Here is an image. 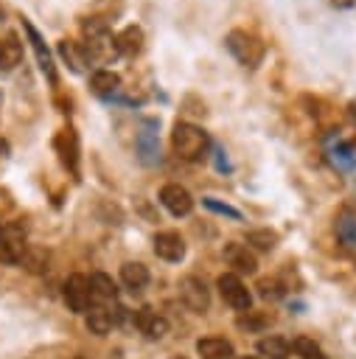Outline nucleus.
I'll return each mask as SVG.
<instances>
[{
  "label": "nucleus",
  "instance_id": "nucleus-32",
  "mask_svg": "<svg viewBox=\"0 0 356 359\" xmlns=\"http://www.w3.org/2000/svg\"><path fill=\"white\" fill-rule=\"evenodd\" d=\"M238 359H263V356H252V353H247V356H238Z\"/></svg>",
  "mask_w": 356,
  "mask_h": 359
},
{
  "label": "nucleus",
  "instance_id": "nucleus-3",
  "mask_svg": "<svg viewBox=\"0 0 356 359\" xmlns=\"http://www.w3.org/2000/svg\"><path fill=\"white\" fill-rule=\"evenodd\" d=\"M25 247H28V241H25L22 224H17V222L0 224V264H8V266L20 264Z\"/></svg>",
  "mask_w": 356,
  "mask_h": 359
},
{
  "label": "nucleus",
  "instance_id": "nucleus-12",
  "mask_svg": "<svg viewBox=\"0 0 356 359\" xmlns=\"http://www.w3.org/2000/svg\"><path fill=\"white\" fill-rule=\"evenodd\" d=\"M62 62L73 70V73H84L87 70V62H90V53H87V45L84 42H76V39H62L56 45Z\"/></svg>",
  "mask_w": 356,
  "mask_h": 359
},
{
  "label": "nucleus",
  "instance_id": "nucleus-31",
  "mask_svg": "<svg viewBox=\"0 0 356 359\" xmlns=\"http://www.w3.org/2000/svg\"><path fill=\"white\" fill-rule=\"evenodd\" d=\"M8 151V146H6V140H0V154H6Z\"/></svg>",
  "mask_w": 356,
  "mask_h": 359
},
{
  "label": "nucleus",
  "instance_id": "nucleus-27",
  "mask_svg": "<svg viewBox=\"0 0 356 359\" xmlns=\"http://www.w3.org/2000/svg\"><path fill=\"white\" fill-rule=\"evenodd\" d=\"M292 351H294L300 359H322L320 345H317L314 339H308V337H297V339L292 342Z\"/></svg>",
  "mask_w": 356,
  "mask_h": 359
},
{
  "label": "nucleus",
  "instance_id": "nucleus-29",
  "mask_svg": "<svg viewBox=\"0 0 356 359\" xmlns=\"http://www.w3.org/2000/svg\"><path fill=\"white\" fill-rule=\"evenodd\" d=\"M213 154H216V168L219 171H230V160H227V151L221 146H213Z\"/></svg>",
  "mask_w": 356,
  "mask_h": 359
},
{
  "label": "nucleus",
  "instance_id": "nucleus-26",
  "mask_svg": "<svg viewBox=\"0 0 356 359\" xmlns=\"http://www.w3.org/2000/svg\"><path fill=\"white\" fill-rule=\"evenodd\" d=\"M28 272H45L48 269V252L42 250V247H25V252H22V261H20Z\"/></svg>",
  "mask_w": 356,
  "mask_h": 359
},
{
  "label": "nucleus",
  "instance_id": "nucleus-18",
  "mask_svg": "<svg viewBox=\"0 0 356 359\" xmlns=\"http://www.w3.org/2000/svg\"><path fill=\"white\" fill-rule=\"evenodd\" d=\"M121 87V76L112 73V70H95L90 76V90L98 95V98H112Z\"/></svg>",
  "mask_w": 356,
  "mask_h": 359
},
{
  "label": "nucleus",
  "instance_id": "nucleus-13",
  "mask_svg": "<svg viewBox=\"0 0 356 359\" xmlns=\"http://www.w3.org/2000/svg\"><path fill=\"white\" fill-rule=\"evenodd\" d=\"M224 261L235 269V272H247L252 275L258 269V261H255V252L247 247V244H238V241H230L224 244Z\"/></svg>",
  "mask_w": 356,
  "mask_h": 359
},
{
  "label": "nucleus",
  "instance_id": "nucleus-19",
  "mask_svg": "<svg viewBox=\"0 0 356 359\" xmlns=\"http://www.w3.org/2000/svg\"><path fill=\"white\" fill-rule=\"evenodd\" d=\"M87 280H90V294H93V303L107 306L109 300H115L118 289H115V283H112V278H109V275H104V272H93Z\"/></svg>",
  "mask_w": 356,
  "mask_h": 359
},
{
  "label": "nucleus",
  "instance_id": "nucleus-9",
  "mask_svg": "<svg viewBox=\"0 0 356 359\" xmlns=\"http://www.w3.org/2000/svg\"><path fill=\"white\" fill-rule=\"evenodd\" d=\"M22 28H25V34H28V42H31V48H34V53H36V62H39V70L56 84V67H53V56H50V50H48V45H45V39L39 36V31L28 22V20H22Z\"/></svg>",
  "mask_w": 356,
  "mask_h": 359
},
{
  "label": "nucleus",
  "instance_id": "nucleus-23",
  "mask_svg": "<svg viewBox=\"0 0 356 359\" xmlns=\"http://www.w3.org/2000/svg\"><path fill=\"white\" fill-rule=\"evenodd\" d=\"M258 353L261 356H269V359H289L292 345H289V339H283L278 334H269V337H263L258 342Z\"/></svg>",
  "mask_w": 356,
  "mask_h": 359
},
{
  "label": "nucleus",
  "instance_id": "nucleus-34",
  "mask_svg": "<svg viewBox=\"0 0 356 359\" xmlns=\"http://www.w3.org/2000/svg\"><path fill=\"white\" fill-rule=\"evenodd\" d=\"M0 20H3V11H0Z\"/></svg>",
  "mask_w": 356,
  "mask_h": 359
},
{
  "label": "nucleus",
  "instance_id": "nucleus-22",
  "mask_svg": "<svg viewBox=\"0 0 356 359\" xmlns=\"http://www.w3.org/2000/svg\"><path fill=\"white\" fill-rule=\"evenodd\" d=\"M20 59H22V48H20V42H17V36L8 34L6 39H0V70H3V73L14 70V67L20 65Z\"/></svg>",
  "mask_w": 356,
  "mask_h": 359
},
{
  "label": "nucleus",
  "instance_id": "nucleus-1",
  "mask_svg": "<svg viewBox=\"0 0 356 359\" xmlns=\"http://www.w3.org/2000/svg\"><path fill=\"white\" fill-rule=\"evenodd\" d=\"M171 146L177 151V157L188 160V163H196L207 154L210 149V137L202 126L196 123H188V121H179L174 123V132H171Z\"/></svg>",
  "mask_w": 356,
  "mask_h": 359
},
{
  "label": "nucleus",
  "instance_id": "nucleus-4",
  "mask_svg": "<svg viewBox=\"0 0 356 359\" xmlns=\"http://www.w3.org/2000/svg\"><path fill=\"white\" fill-rule=\"evenodd\" d=\"M216 286H219V294H221V300H224L227 306H233V309H238V311H249V306H252V294H249L247 283H244L235 272H224V275H219Z\"/></svg>",
  "mask_w": 356,
  "mask_h": 359
},
{
  "label": "nucleus",
  "instance_id": "nucleus-25",
  "mask_svg": "<svg viewBox=\"0 0 356 359\" xmlns=\"http://www.w3.org/2000/svg\"><path fill=\"white\" fill-rule=\"evenodd\" d=\"M275 244H278V233L269 230V227H261V230H249L247 233V247L249 250L269 252V250H275Z\"/></svg>",
  "mask_w": 356,
  "mask_h": 359
},
{
  "label": "nucleus",
  "instance_id": "nucleus-5",
  "mask_svg": "<svg viewBox=\"0 0 356 359\" xmlns=\"http://www.w3.org/2000/svg\"><path fill=\"white\" fill-rule=\"evenodd\" d=\"M62 294H64L67 309H70V311H76V314H87V311H90V306H93L90 280H87L84 275H70V278L64 280Z\"/></svg>",
  "mask_w": 356,
  "mask_h": 359
},
{
  "label": "nucleus",
  "instance_id": "nucleus-24",
  "mask_svg": "<svg viewBox=\"0 0 356 359\" xmlns=\"http://www.w3.org/2000/svg\"><path fill=\"white\" fill-rule=\"evenodd\" d=\"M336 238L348 250H356V213L353 210H342L336 216Z\"/></svg>",
  "mask_w": 356,
  "mask_h": 359
},
{
  "label": "nucleus",
  "instance_id": "nucleus-10",
  "mask_svg": "<svg viewBox=\"0 0 356 359\" xmlns=\"http://www.w3.org/2000/svg\"><path fill=\"white\" fill-rule=\"evenodd\" d=\"M135 146H137L140 163H146V165H157V163H160V137H157V132H154V121H149V123L140 129Z\"/></svg>",
  "mask_w": 356,
  "mask_h": 359
},
{
  "label": "nucleus",
  "instance_id": "nucleus-11",
  "mask_svg": "<svg viewBox=\"0 0 356 359\" xmlns=\"http://www.w3.org/2000/svg\"><path fill=\"white\" fill-rule=\"evenodd\" d=\"M135 325H137V331L146 334L149 339H163V337L168 334V320H165L163 314H157L154 309H149V306H143V309L135 314Z\"/></svg>",
  "mask_w": 356,
  "mask_h": 359
},
{
  "label": "nucleus",
  "instance_id": "nucleus-21",
  "mask_svg": "<svg viewBox=\"0 0 356 359\" xmlns=\"http://www.w3.org/2000/svg\"><path fill=\"white\" fill-rule=\"evenodd\" d=\"M328 160L342 171H353L356 168V146L348 140H339L328 149Z\"/></svg>",
  "mask_w": 356,
  "mask_h": 359
},
{
  "label": "nucleus",
  "instance_id": "nucleus-2",
  "mask_svg": "<svg viewBox=\"0 0 356 359\" xmlns=\"http://www.w3.org/2000/svg\"><path fill=\"white\" fill-rule=\"evenodd\" d=\"M224 45H227V50L233 53V59H235L238 65H244V67H258V65L263 62V53H266L263 42H261L255 34L244 31V28H233V31L224 36Z\"/></svg>",
  "mask_w": 356,
  "mask_h": 359
},
{
  "label": "nucleus",
  "instance_id": "nucleus-36",
  "mask_svg": "<svg viewBox=\"0 0 356 359\" xmlns=\"http://www.w3.org/2000/svg\"><path fill=\"white\" fill-rule=\"evenodd\" d=\"M0 101H3V95H0Z\"/></svg>",
  "mask_w": 356,
  "mask_h": 359
},
{
  "label": "nucleus",
  "instance_id": "nucleus-35",
  "mask_svg": "<svg viewBox=\"0 0 356 359\" xmlns=\"http://www.w3.org/2000/svg\"><path fill=\"white\" fill-rule=\"evenodd\" d=\"M76 359H84V356H76Z\"/></svg>",
  "mask_w": 356,
  "mask_h": 359
},
{
  "label": "nucleus",
  "instance_id": "nucleus-30",
  "mask_svg": "<svg viewBox=\"0 0 356 359\" xmlns=\"http://www.w3.org/2000/svg\"><path fill=\"white\" fill-rule=\"evenodd\" d=\"M261 294H263V297H280L283 292H280V286H278V283L263 280V283H261Z\"/></svg>",
  "mask_w": 356,
  "mask_h": 359
},
{
  "label": "nucleus",
  "instance_id": "nucleus-16",
  "mask_svg": "<svg viewBox=\"0 0 356 359\" xmlns=\"http://www.w3.org/2000/svg\"><path fill=\"white\" fill-rule=\"evenodd\" d=\"M196 353L202 359H233V342L224 337H202L196 342Z\"/></svg>",
  "mask_w": 356,
  "mask_h": 359
},
{
  "label": "nucleus",
  "instance_id": "nucleus-17",
  "mask_svg": "<svg viewBox=\"0 0 356 359\" xmlns=\"http://www.w3.org/2000/svg\"><path fill=\"white\" fill-rule=\"evenodd\" d=\"M112 325H115V311H109L101 303H93L90 311H87V328H90V334L104 337V334L112 331Z\"/></svg>",
  "mask_w": 356,
  "mask_h": 359
},
{
  "label": "nucleus",
  "instance_id": "nucleus-28",
  "mask_svg": "<svg viewBox=\"0 0 356 359\" xmlns=\"http://www.w3.org/2000/svg\"><path fill=\"white\" fill-rule=\"evenodd\" d=\"M202 205H205L207 210L219 213V216H227V219H233V222H241V219H244L238 208H233V205H227V202H219V199H213V196H205V199H202Z\"/></svg>",
  "mask_w": 356,
  "mask_h": 359
},
{
  "label": "nucleus",
  "instance_id": "nucleus-33",
  "mask_svg": "<svg viewBox=\"0 0 356 359\" xmlns=\"http://www.w3.org/2000/svg\"><path fill=\"white\" fill-rule=\"evenodd\" d=\"M171 359H185V356H171Z\"/></svg>",
  "mask_w": 356,
  "mask_h": 359
},
{
  "label": "nucleus",
  "instance_id": "nucleus-8",
  "mask_svg": "<svg viewBox=\"0 0 356 359\" xmlns=\"http://www.w3.org/2000/svg\"><path fill=\"white\" fill-rule=\"evenodd\" d=\"M151 244H154V252H157L163 261L177 264V261L185 258V238H182L179 233H174V230H163V233H157Z\"/></svg>",
  "mask_w": 356,
  "mask_h": 359
},
{
  "label": "nucleus",
  "instance_id": "nucleus-15",
  "mask_svg": "<svg viewBox=\"0 0 356 359\" xmlns=\"http://www.w3.org/2000/svg\"><path fill=\"white\" fill-rule=\"evenodd\" d=\"M140 50H143V31H140V25H126L121 34H115V53L137 56Z\"/></svg>",
  "mask_w": 356,
  "mask_h": 359
},
{
  "label": "nucleus",
  "instance_id": "nucleus-20",
  "mask_svg": "<svg viewBox=\"0 0 356 359\" xmlns=\"http://www.w3.org/2000/svg\"><path fill=\"white\" fill-rule=\"evenodd\" d=\"M121 283H123L126 289L137 292V289H143V286L149 283V269H146L140 261H126V264L121 266Z\"/></svg>",
  "mask_w": 356,
  "mask_h": 359
},
{
  "label": "nucleus",
  "instance_id": "nucleus-14",
  "mask_svg": "<svg viewBox=\"0 0 356 359\" xmlns=\"http://www.w3.org/2000/svg\"><path fill=\"white\" fill-rule=\"evenodd\" d=\"M56 151H59L62 163L76 174V168H78V137H76L73 129H62L56 135Z\"/></svg>",
  "mask_w": 356,
  "mask_h": 359
},
{
  "label": "nucleus",
  "instance_id": "nucleus-6",
  "mask_svg": "<svg viewBox=\"0 0 356 359\" xmlns=\"http://www.w3.org/2000/svg\"><path fill=\"white\" fill-rule=\"evenodd\" d=\"M160 205L171 213V216H188L193 210V196L188 188H182L179 182H168L160 188Z\"/></svg>",
  "mask_w": 356,
  "mask_h": 359
},
{
  "label": "nucleus",
  "instance_id": "nucleus-7",
  "mask_svg": "<svg viewBox=\"0 0 356 359\" xmlns=\"http://www.w3.org/2000/svg\"><path fill=\"white\" fill-rule=\"evenodd\" d=\"M179 297H182V303H185L191 311H207V306H210V292H207V286H205L199 278H193V275H188V278L179 280Z\"/></svg>",
  "mask_w": 356,
  "mask_h": 359
}]
</instances>
